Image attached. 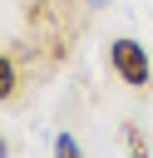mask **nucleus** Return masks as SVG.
Masks as SVG:
<instances>
[{
	"mask_svg": "<svg viewBox=\"0 0 153 158\" xmlns=\"http://www.w3.org/2000/svg\"><path fill=\"white\" fill-rule=\"evenodd\" d=\"M109 69H114L128 89H148V84H153V59H148V49H143L138 40H128V35H118V40L109 44Z\"/></svg>",
	"mask_w": 153,
	"mask_h": 158,
	"instance_id": "nucleus-1",
	"label": "nucleus"
},
{
	"mask_svg": "<svg viewBox=\"0 0 153 158\" xmlns=\"http://www.w3.org/2000/svg\"><path fill=\"white\" fill-rule=\"evenodd\" d=\"M15 89H20V74H15V59L0 49V104L5 99H15Z\"/></svg>",
	"mask_w": 153,
	"mask_h": 158,
	"instance_id": "nucleus-2",
	"label": "nucleus"
},
{
	"mask_svg": "<svg viewBox=\"0 0 153 158\" xmlns=\"http://www.w3.org/2000/svg\"><path fill=\"white\" fill-rule=\"evenodd\" d=\"M123 143H128V158H148V138H143V128H123Z\"/></svg>",
	"mask_w": 153,
	"mask_h": 158,
	"instance_id": "nucleus-3",
	"label": "nucleus"
},
{
	"mask_svg": "<svg viewBox=\"0 0 153 158\" xmlns=\"http://www.w3.org/2000/svg\"><path fill=\"white\" fill-rule=\"evenodd\" d=\"M54 158H84L79 138H74V133H59V138H54Z\"/></svg>",
	"mask_w": 153,
	"mask_h": 158,
	"instance_id": "nucleus-4",
	"label": "nucleus"
},
{
	"mask_svg": "<svg viewBox=\"0 0 153 158\" xmlns=\"http://www.w3.org/2000/svg\"><path fill=\"white\" fill-rule=\"evenodd\" d=\"M0 158H10V143H5V138H0Z\"/></svg>",
	"mask_w": 153,
	"mask_h": 158,
	"instance_id": "nucleus-5",
	"label": "nucleus"
},
{
	"mask_svg": "<svg viewBox=\"0 0 153 158\" xmlns=\"http://www.w3.org/2000/svg\"><path fill=\"white\" fill-rule=\"evenodd\" d=\"M89 5H104V0H89Z\"/></svg>",
	"mask_w": 153,
	"mask_h": 158,
	"instance_id": "nucleus-6",
	"label": "nucleus"
}]
</instances>
